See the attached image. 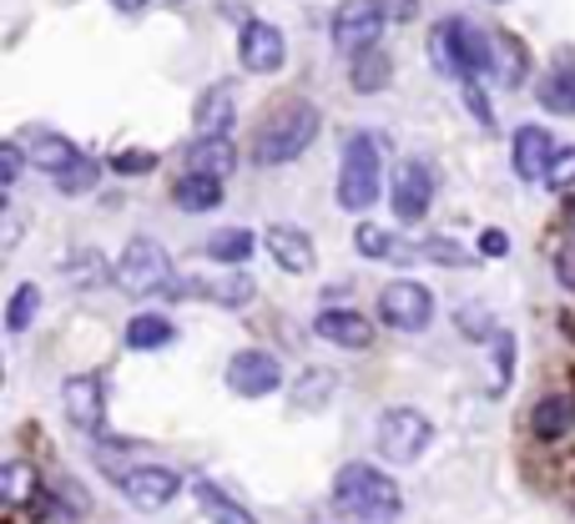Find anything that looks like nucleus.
I'll list each match as a JSON object with an SVG mask.
<instances>
[{"label": "nucleus", "instance_id": "obj_33", "mask_svg": "<svg viewBox=\"0 0 575 524\" xmlns=\"http://www.w3.org/2000/svg\"><path fill=\"white\" fill-rule=\"evenodd\" d=\"M51 489H56V510L66 514V520H82V514H91V494H86L76 479L56 474V479H51Z\"/></svg>", "mask_w": 575, "mask_h": 524}, {"label": "nucleus", "instance_id": "obj_12", "mask_svg": "<svg viewBox=\"0 0 575 524\" xmlns=\"http://www.w3.org/2000/svg\"><path fill=\"white\" fill-rule=\"evenodd\" d=\"M117 484L137 510H162V504H172L182 494V474L167 465H137V469H127Z\"/></svg>", "mask_w": 575, "mask_h": 524}, {"label": "nucleus", "instance_id": "obj_7", "mask_svg": "<svg viewBox=\"0 0 575 524\" xmlns=\"http://www.w3.org/2000/svg\"><path fill=\"white\" fill-rule=\"evenodd\" d=\"M379 318L394 328V334H424L434 323V298L424 283H409V277H399V283H389L379 293Z\"/></svg>", "mask_w": 575, "mask_h": 524}, {"label": "nucleus", "instance_id": "obj_6", "mask_svg": "<svg viewBox=\"0 0 575 524\" xmlns=\"http://www.w3.org/2000/svg\"><path fill=\"white\" fill-rule=\"evenodd\" d=\"M434 429L430 418L420 414V408H383L379 414V429H373V444H379V454L389 459V465H414L424 449H430Z\"/></svg>", "mask_w": 575, "mask_h": 524}, {"label": "nucleus", "instance_id": "obj_8", "mask_svg": "<svg viewBox=\"0 0 575 524\" xmlns=\"http://www.w3.org/2000/svg\"><path fill=\"white\" fill-rule=\"evenodd\" d=\"M61 408L72 418V429H82L86 439H107V399H101L96 373H72L61 383Z\"/></svg>", "mask_w": 575, "mask_h": 524}, {"label": "nucleus", "instance_id": "obj_38", "mask_svg": "<svg viewBox=\"0 0 575 524\" xmlns=\"http://www.w3.org/2000/svg\"><path fill=\"white\" fill-rule=\"evenodd\" d=\"M551 182L555 192H565V187H575V146H565V152H555V162H551Z\"/></svg>", "mask_w": 575, "mask_h": 524}, {"label": "nucleus", "instance_id": "obj_11", "mask_svg": "<svg viewBox=\"0 0 575 524\" xmlns=\"http://www.w3.org/2000/svg\"><path fill=\"white\" fill-rule=\"evenodd\" d=\"M238 61H242V72H252V76L283 72V61H288L283 31H278V25H268V21H242V31H238Z\"/></svg>", "mask_w": 575, "mask_h": 524}, {"label": "nucleus", "instance_id": "obj_40", "mask_svg": "<svg viewBox=\"0 0 575 524\" xmlns=\"http://www.w3.org/2000/svg\"><path fill=\"white\" fill-rule=\"evenodd\" d=\"M490 328H495L490 313H479L475 303H469V308H459V334H465V338H485Z\"/></svg>", "mask_w": 575, "mask_h": 524}, {"label": "nucleus", "instance_id": "obj_29", "mask_svg": "<svg viewBox=\"0 0 575 524\" xmlns=\"http://www.w3.org/2000/svg\"><path fill=\"white\" fill-rule=\"evenodd\" d=\"M167 343H172V323L162 318V313H137V318L127 323V348H137V353L167 348Z\"/></svg>", "mask_w": 575, "mask_h": 524}, {"label": "nucleus", "instance_id": "obj_34", "mask_svg": "<svg viewBox=\"0 0 575 524\" xmlns=\"http://www.w3.org/2000/svg\"><path fill=\"white\" fill-rule=\"evenodd\" d=\"M111 273H117V268H107V258H101V252H82V258L66 262V277H72L76 287H96L101 277H111Z\"/></svg>", "mask_w": 575, "mask_h": 524}, {"label": "nucleus", "instance_id": "obj_42", "mask_svg": "<svg viewBox=\"0 0 575 524\" xmlns=\"http://www.w3.org/2000/svg\"><path fill=\"white\" fill-rule=\"evenodd\" d=\"M479 252H485V258H505V252H510V238H505L500 227H485V232H479Z\"/></svg>", "mask_w": 575, "mask_h": 524}, {"label": "nucleus", "instance_id": "obj_31", "mask_svg": "<svg viewBox=\"0 0 575 524\" xmlns=\"http://www.w3.org/2000/svg\"><path fill=\"white\" fill-rule=\"evenodd\" d=\"M36 313H41V287L21 283L11 293V303H6V328H11V334H25V328L36 323Z\"/></svg>", "mask_w": 575, "mask_h": 524}, {"label": "nucleus", "instance_id": "obj_19", "mask_svg": "<svg viewBox=\"0 0 575 524\" xmlns=\"http://www.w3.org/2000/svg\"><path fill=\"white\" fill-rule=\"evenodd\" d=\"M21 146L31 152V162H36L41 172H51V177H61V172L72 167V162H82L76 142H66L61 131H41V127H31V131L21 137Z\"/></svg>", "mask_w": 575, "mask_h": 524}, {"label": "nucleus", "instance_id": "obj_25", "mask_svg": "<svg viewBox=\"0 0 575 524\" xmlns=\"http://www.w3.org/2000/svg\"><path fill=\"white\" fill-rule=\"evenodd\" d=\"M540 107L555 117H575V66H555L551 76H540Z\"/></svg>", "mask_w": 575, "mask_h": 524}, {"label": "nucleus", "instance_id": "obj_46", "mask_svg": "<svg viewBox=\"0 0 575 524\" xmlns=\"http://www.w3.org/2000/svg\"><path fill=\"white\" fill-rule=\"evenodd\" d=\"M111 6H117V11H142L147 0H111Z\"/></svg>", "mask_w": 575, "mask_h": 524}, {"label": "nucleus", "instance_id": "obj_28", "mask_svg": "<svg viewBox=\"0 0 575 524\" xmlns=\"http://www.w3.org/2000/svg\"><path fill=\"white\" fill-rule=\"evenodd\" d=\"M41 489L36 469L25 465V459H11V465L0 469V500L11 504V510H21V504H31V494Z\"/></svg>", "mask_w": 575, "mask_h": 524}, {"label": "nucleus", "instance_id": "obj_23", "mask_svg": "<svg viewBox=\"0 0 575 524\" xmlns=\"http://www.w3.org/2000/svg\"><path fill=\"white\" fill-rule=\"evenodd\" d=\"M192 494H197V510H203L213 524H258L238 500H232V494H223L213 479H197V484H192Z\"/></svg>", "mask_w": 575, "mask_h": 524}, {"label": "nucleus", "instance_id": "obj_27", "mask_svg": "<svg viewBox=\"0 0 575 524\" xmlns=\"http://www.w3.org/2000/svg\"><path fill=\"white\" fill-rule=\"evenodd\" d=\"M252 248H258V242H252L248 227H223V232H213V238H207V258L228 262V268H242V262L252 258Z\"/></svg>", "mask_w": 575, "mask_h": 524}, {"label": "nucleus", "instance_id": "obj_22", "mask_svg": "<svg viewBox=\"0 0 575 524\" xmlns=\"http://www.w3.org/2000/svg\"><path fill=\"white\" fill-rule=\"evenodd\" d=\"M232 121H238L232 86H207L203 101H197V137H228Z\"/></svg>", "mask_w": 575, "mask_h": 524}, {"label": "nucleus", "instance_id": "obj_47", "mask_svg": "<svg viewBox=\"0 0 575 524\" xmlns=\"http://www.w3.org/2000/svg\"><path fill=\"white\" fill-rule=\"evenodd\" d=\"M565 227H571V232H575V197H571V203H565Z\"/></svg>", "mask_w": 575, "mask_h": 524}, {"label": "nucleus", "instance_id": "obj_35", "mask_svg": "<svg viewBox=\"0 0 575 524\" xmlns=\"http://www.w3.org/2000/svg\"><path fill=\"white\" fill-rule=\"evenodd\" d=\"M354 252H359V258H389V252H394V242H389V232H383V227L359 222V227H354Z\"/></svg>", "mask_w": 575, "mask_h": 524}, {"label": "nucleus", "instance_id": "obj_48", "mask_svg": "<svg viewBox=\"0 0 575 524\" xmlns=\"http://www.w3.org/2000/svg\"><path fill=\"white\" fill-rule=\"evenodd\" d=\"M495 6H505V0H495Z\"/></svg>", "mask_w": 575, "mask_h": 524}, {"label": "nucleus", "instance_id": "obj_44", "mask_svg": "<svg viewBox=\"0 0 575 524\" xmlns=\"http://www.w3.org/2000/svg\"><path fill=\"white\" fill-rule=\"evenodd\" d=\"M555 277H561V287H575V248H565L555 258Z\"/></svg>", "mask_w": 575, "mask_h": 524}, {"label": "nucleus", "instance_id": "obj_41", "mask_svg": "<svg viewBox=\"0 0 575 524\" xmlns=\"http://www.w3.org/2000/svg\"><path fill=\"white\" fill-rule=\"evenodd\" d=\"M465 107H469V111H475V121H479V127H485V131H490V127H495V111H490V96L479 91V86H475V81H469V86H465Z\"/></svg>", "mask_w": 575, "mask_h": 524}, {"label": "nucleus", "instance_id": "obj_1", "mask_svg": "<svg viewBox=\"0 0 575 524\" xmlns=\"http://www.w3.org/2000/svg\"><path fill=\"white\" fill-rule=\"evenodd\" d=\"M318 121H324L318 107L303 101V96L278 101V107L258 121V131H252V162H258V167H288V162H299L313 146V137H318Z\"/></svg>", "mask_w": 575, "mask_h": 524}, {"label": "nucleus", "instance_id": "obj_39", "mask_svg": "<svg viewBox=\"0 0 575 524\" xmlns=\"http://www.w3.org/2000/svg\"><path fill=\"white\" fill-rule=\"evenodd\" d=\"M21 167H25V146L21 142H6V146H0V182H6V187H15Z\"/></svg>", "mask_w": 575, "mask_h": 524}, {"label": "nucleus", "instance_id": "obj_2", "mask_svg": "<svg viewBox=\"0 0 575 524\" xmlns=\"http://www.w3.org/2000/svg\"><path fill=\"white\" fill-rule=\"evenodd\" d=\"M404 500L399 484L373 465H344L334 479V514L344 524H394Z\"/></svg>", "mask_w": 575, "mask_h": 524}, {"label": "nucleus", "instance_id": "obj_45", "mask_svg": "<svg viewBox=\"0 0 575 524\" xmlns=\"http://www.w3.org/2000/svg\"><path fill=\"white\" fill-rule=\"evenodd\" d=\"M389 15H394V21H414V15H420V0H389Z\"/></svg>", "mask_w": 575, "mask_h": 524}, {"label": "nucleus", "instance_id": "obj_4", "mask_svg": "<svg viewBox=\"0 0 575 524\" xmlns=\"http://www.w3.org/2000/svg\"><path fill=\"white\" fill-rule=\"evenodd\" d=\"M383 187V156H379V137L369 131H354L338 156V207L344 212H369L379 203Z\"/></svg>", "mask_w": 575, "mask_h": 524}, {"label": "nucleus", "instance_id": "obj_37", "mask_svg": "<svg viewBox=\"0 0 575 524\" xmlns=\"http://www.w3.org/2000/svg\"><path fill=\"white\" fill-rule=\"evenodd\" d=\"M107 167L117 172V177H147V172L156 167V152H142V146H137V152H117Z\"/></svg>", "mask_w": 575, "mask_h": 524}, {"label": "nucleus", "instance_id": "obj_43", "mask_svg": "<svg viewBox=\"0 0 575 524\" xmlns=\"http://www.w3.org/2000/svg\"><path fill=\"white\" fill-rule=\"evenodd\" d=\"M424 252H430L434 262H469V252H465V248H455V242H430Z\"/></svg>", "mask_w": 575, "mask_h": 524}, {"label": "nucleus", "instance_id": "obj_30", "mask_svg": "<svg viewBox=\"0 0 575 524\" xmlns=\"http://www.w3.org/2000/svg\"><path fill=\"white\" fill-rule=\"evenodd\" d=\"M334 389H338V379L328 369H308L299 383H293V404L313 414V408H324L328 399H334Z\"/></svg>", "mask_w": 575, "mask_h": 524}, {"label": "nucleus", "instance_id": "obj_13", "mask_svg": "<svg viewBox=\"0 0 575 524\" xmlns=\"http://www.w3.org/2000/svg\"><path fill=\"white\" fill-rule=\"evenodd\" d=\"M278 383H283V363H278L273 353H263V348H242V353H232L228 363V389L242 393V399H263V393H273Z\"/></svg>", "mask_w": 575, "mask_h": 524}, {"label": "nucleus", "instance_id": "obj_21", "mask_svg": "<svg viewBox=\"0 0 575 524\" xmlns=\"http://www.w3.org/2000/svg\"><path fill=\"white\" fill-rule=\"evenodd\" d=\"M238 167V146L228 137H197L187 146V172H207V177H228Z\"/></svg>", "mask_w": 575, "mask_h": 524}, {"label": "nucleus", "instance_id": "obj_18", "mask_svg": "<svg viewBox=\"0 0 575 524\" xmlns=\"http://www.w3.org/2000/svg\"><path fill=\"white\" fill-rule=\"evenodd\" d=\"M268 252L283 273H313V238L303 227H288V222H273L268 227Z\"/></svg>", "mask_w": 575, "mask_h": 524}, {"label": "nucleus", "instance_id": "obj_32", "mask_svg": "<svg viewBox=\"0 0 575 524\" xmlns=\"http://www.w3.org/2000/svg\"><path fill=\"white\" fill-rule=\"evenodd\" d=\"M96 182H101V167H96L91 156H82V162H72V167L56 177V192L61 197H82V192H91Z\"/></svg>", "mask_w": 575, "mask_h": 524}, {"label": "nucleus", "instance_id": "obj_3", "mask_svg": "<svg viewBox=\"0 0 575 524\" xmlns=\"http://www.w3.org/2000/svg\"><path fill=\"white\" fill-rule=\"evenodd\" d=\"M430 61H434V72L455 76V81L490 76V31H479L465 15H444L430 31Z\"/></svg>", "mask_w": 575, "mask_h": 524}, {"label": "nucleus", "instance_id": "obj_16", "mask_svg": "<svg viewBox=\"0 0 575 524\" xmlns=\"http://www.w3.org/2000/svg\"><path fill=\"white\" fill-rule=\"evenodd\" d=\"M313 334L328 338V343H338V348H369L373 323L364 318V313H354V308H324L318 318H313Z\"/></svg>", "mask_w": 575, "mask_h": 524}, {"label": "nucleus", "instance_id": "obj_26", "mask_svg": "<svg viewBox=\"0 0 575 524\" xmlns=\"http://www.w3.org/2000/svg\"><path fill=\"white\" fill-rule=\"evenodd\" d=\"M389 72H394V66H389V56H383L379 46H369V51H359V56H354V76H348V86H354L359 96H373V91H383V86H389Z\"/></svg>", "mask_w": 575, "mask_h": 524}, {"label": "nucleus", "instance_id": "obj_9", "mask_svg": "<svg viewBox=\"0 0 575 524\" xmlns=\"http://www.w3.org/2000/svg\"><path fill=\"white\" fill-rule=\"evenodd\" d=\"M430 203H434V167L430 162H420V156L399 162L394 187H389V207H394V217L404 227H414V222H424Z\"/></svg>", "mask_w": 575, "mask_h": 524}, {"label": "nucleus", "instance_id": "obj_24", "mask_svg": "<svg viewBox=\"0 0 575 524\" xmlns=\"http://www.w3.org/2000/svg\"><path fill=\"white\" fill-rule=\"evenodd\" d=\"M575 424V408L565 393H551V399H540L535 414H530V429H535V439H565V429Z\"/></svg>", "mask_w": 575, "mask_h": 524}, {"label": "nucleus", "instance_id": "obj_15", "mask_svg": "<svg viewBox=\"0 0 575 524\" xmlns=\"http://www.w3.org/2000/svg\"><path fill=\"white\" fill-rule=\"evenodd\" d=\"M555 137L545 127H520L516 131V177L520 182H545L551 177V162H555Z\"/></svg>", "mask_w": 575, "mask_h": 524}, {"label": "nucleus", "instance_id": "obj_10", "mask_svg": "<svg viewBox=\"0 0 575 524\" xmlns=\"http://www.w3.org/2000/svg\"><path fill=\"white\" fill-rule=\"evenodd\" d=\"M383 36V6L379 0H344L334 11V46L359 56V51L379 46Z\"/></svg>", "mask_w": 575, "mask_h": 524}, {"label": "nucleus", "instance_id": "obj_20", "mask_svg": "<svg viewBox=\"0 0 575 524\" xmlns=\"http://www.w3.org/2000/svg\"><path fill=\"white\" fill-rule=\"evenodd\" d=\"M172 207H177V212H213V207H223V177H207V172L177 177Z\"/></svg>", "mask_w": 575, "mask_h": 524}, {"label": "nucleus", "instance_id": "obj_36", "mask_svg": "<svg viewBox=\"0 0 575 524\" xmlns=\"http://www.w3.org/2000/svg\"><path fill=\"white\" fill-rule=\"evenodd\" d=\"M510 373H516V334H495V393L510 389Z\"/></svg>", "mask_w": 575, "mask_h": 524}, {"label": "nucleus", "instance_id": "obj_17", "mask_svg": "<svg viewBox=\"0 0 575 524\" xmlns=\"http://www.w3.org/2000/svg\"><path fill=\"white\" fill-rule=\"evenodd\" d=\"M490 76L505 86V91L525 86V76H530V51L520 46L510 31H490Z\"/></svg>", "mask_w": 575, "mask_h": 524}, {"label": "nucleus", "instance_id": "obj_14", "mask_svg": "<svg viewBox=\"0 0 575 524\" xmlns=\"http://www.w3.org/2000/svg\"><path fill=\"white\" fill-rule=\"evenodd\" d=\"M252 277L248 273H228V277H192V283H172L167 298H213L223 303V308H242V303H252Z\"/></svg>", "mask_w": 575, "mask_h": 524}, {"label": "nucleus", "instance_id": "obj_5", "mask_svg": "<svg viewBox=\"0 0 575 524\" xmlns=\"http://www.w3.org/2000/svg\"><path fill=\"white\" fill-rule=\"evenodd\" d=\"M117 273H111V283L127 293V298H156V293H167L177 277H172V258L162 242L152 238H132L127 248H121V258L111 262Z\"/></svg>", "mask_w": 575, "mask_h": 524}]
</instances>
